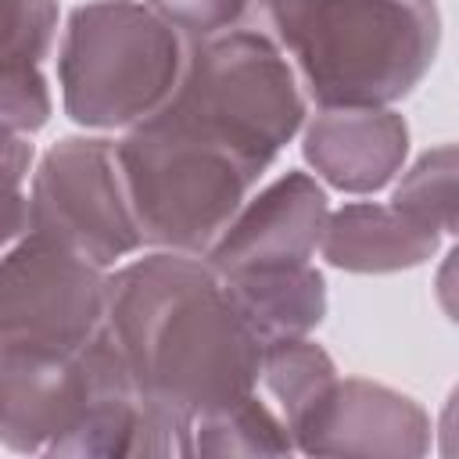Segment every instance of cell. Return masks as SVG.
<instances>
[{"mask_svg":"<svg viewBox=\"0 0 459 459\" xmlns=\"http://www.w3.org/2000/svg\"><path fill=\"white\" fill-rule=\"evenodd\" d=\"M326 219V190L308 172L287 169L280 179L244 201L204 258L222 276L255 265L308 262L323 244Z\"/></svg>","mask_w":459,"mask_h":459,"instance_id":"obj_10","label":"cell"},{"mask_svg":"<svg viewBox=\"0 0 459 459\" xmlns=\"http://www.w3.org/2000/svg\"><path fill=\"white\" fill-rule=\"evenodd\" d=\"M434 294H437V305L441 312L459 323V244L445 255V262L437 265V276H434Z\"/></svg>","mask_w":459,"mask_h":459,"instance_id":"obj_20","label":"cell"},{"mask_svg":"<svg viewBox=\"0 0 459 459\" xmlns=\"http://www.w3.org/2000/svg\"><path fill=\"white\" fill-rule=\"evenodd\" d=\"M441 247V233L398 204L351 201L326 219L323 258L344 273H402L416 269Z\"/></svg>","mask_w":459,"mask_h":459,"instance_id":"obj_12","label":"cell"},{"mask_svg":"<svg viewBox=\"0 0 459 459\" xmlns=\"http://www.w3.org/2000/svg\"><path fill=\"white\" fill-rule=\"evenodd\" d=\"M179 36L140 0L79 4L57 50L65 115L86 129H133L158 115L183 75L186 47Z\"/></svg>","mask_w":459,"mask_h":459,"instance_id":"obj_4","label":"cell"},{"mask_svg":"<svg viewBox=\"0 0 459 459\" xmlns=\"http://www.w3.org/2000/svg\"><path fill=\"white\" fill-rule=\"evenodd\" d=\"M222 280L262 344L308 337V330H316L326 316V280L312 262L255 265L226 273Z\"/></svg>","mask_w":459,"mask_h":459,"instance_id":"obj_13","label":"cell"},{"mask_svg":"<svg viewBox=\"0 0 459 459\" xmlns=\"http://www.w3.org/2000/svg\"><path fill=\"white\" fill-rule=\"evenodd\" d=\"M136 384L108 323L75 351L0 348V441L7 452H50L111 391Z\"/></svg>","mask_w":459,"mask_h":459,"instance_id":"obj_8","label":"cell"},{"mask_svg":"<svg viewBox=\"0 0 459 459\" xmlns=\"http://www.w3.org/2000/svg\"><path fill=\"white\" fill-rule=\"evenodd\" d=\"M143 4H151L183 36L204 39L237 29L251 0H143Z\"/></svg>","mask_w":459,"mask_h":459,"instance_id":"obj_19","label":"cell"},{"mask_svg":"<svg viewBox=\"0 0 459 459\" xmlns=\"http://www.w3.org/2000/svg\"><path fill=\"white\" fill-rule=\"evenodd\" d=\"M319 108H391L430 72L437 0H262Z\"/></svg>","mask_w":459,"mask_h":459,"instance_id":"obj_2","label":"cell"},{"mask_svg":"<svg viewBox=\"0 0 459 459\" xmlns=\"http://www.w3.org/2000/svg\"><path fill=\"white\" fill-rule=\"evenodd\" d=\"M337 380L341 377H337L333 359L308 337L273 341L262 351V384L280 402L290 430L330 394Z\"/></svg>","mask_w":459,"mask_h":459,"instance_id":"obj_15","label":"cell"},{"mask_svg":"<svg viewBox=\"0 0 459 459\" xmlns=\"http://www.w3.org/2000/svg\"><path fill=\"white\" fill-rule=\"evenodd\" d=\"M230 147L258 176L305 126V97L283 47L258 29L190 39L179 86L165 104Z\"/></svg>","mask_w":459,"mask_h":459,"instance_id":"obj_5","label":"cell"},{"mask_svg":"<svg viewBox=\"0 0 459 459\" xmlns=\"http://www.w3.org/2000/svg\"><path fill=\"white\" fill-rule=\"evenodd\" d=\"M298 452L287 420L255 391L194 420V455H290Z\"/></svg>","mask_w":459,"mask_h":459,"instance_id":"obj_14","label":"cell"},{"mask_svg":"<svg viewBox=\"0 0 459 459\" xmlns=\"http://www.w3.org/2000/svg\"><path fill=\"white\" fill-rule=\"evenodd\" d=\"M437 452L448 459H459V384L452 387L437 420Z\"/></svg>","mask_w":459,"mask_h":459,"instance_id":"obj_21","label":"cell"},{"mask_svg":"<svg viewBox=\"0 0 459 459\" xmlns=\"http://www.w3.org/2000/svg\"><path fill=\"white\" fill-rule=\"evenodd\" d=\"M108 330L140 398L190 430L262 380L265 344L204 255L154 251L108 276Z\"/></svg>","mask_w":459,"mask_h":459,"instance_id":"obj_1","label":"cell"},{"mask_svg":"<svg viewBox=\"0 0 459 459\" xmlns=\"http://www.w3.org/2000/svg\"><path fill=\"white\" fill-rule=\"evenodd\" d=\"M391 204L434 226L437 233L459 237V143L420 154L394 186Z\"/></svg>","mask_w":459,"mask_h":459,"instance_id":"obj_16","label":"cell"},{"mask_svg":"<svg viewBox=\"0 0 459 459\" xmlns=\"http://www.w3.org/2000/svg\"><path fill=\"white\" fill-rule=\"evenodd\" d=\"M57 32L54 0H4V65H39Z\"/></svg>","mask_w":459,"mask_h":459,"instance_id":"obj_17","label":"cell"},{"mask_svg":"<svg viewBox=\"0 0 459 459\" xmlns=\"http://www.w3.org/2000/svg\"><path fill=\"white\" fill-rule=\"evenodd\" d=\"M29 233H43L100 269L133 255L143 233L129 204L118 143L100 136L57 140L32 176Z\"/></svg>","mask_w":459,"mask_h":459,"instance_id":"obj_6","label":"cell"},{"mask_svg":"<svg viewBox=\"0 0 459 459\" xmlns=\"http://www.w3.org/2000/svg\"><path fill=\"white\" fill-rule=\"evenodd\" d=\"M50 118V90L39 65H4L0 75V122L11 136H29Z\"/></svg>","mask_w":459,"mask_h":459,"instance_id":"obj_18","label":"cell"},{"mask_svg":"<svg viewBox=\"0 0 459 459\" xmlns=\"http://www.w3.org/2000/svg\"><path fill=\"white\" fill-rule=\"evenodd\" d=\"M305 161L344 194H377L405 165L409 126L391 108H319L305 126Z\"/></svg>","mask_w":459,"mask_h":459,"instance_id":"obj_11","label":"cell"},{"mask_svg":"<svg viewBox=\"0 0 459 459\" xmlns=\"http://www.w3.org/2000/svg\"><path fill=\"white\" fill-rule=\"evenodd\" d=\"M305 455H387L430 452V420L409 394L373 380H337L330 394L290 430Z\"/></svg>","mask_w":459,"mask_h":459,"instance_id":"obj_9","label":"cell"},{"mask_svg":"<svg viewBox=\"0 0 459 459\" xmlns=\"http://www.w3.org/2000/svg\"><path fill=\"white\" fill-rule=\"evenodd\" d=\"M108 323V276L72 247L25 233L0 265V344L75 351Z\"/></svg>","mask_w":459,"mask_h":459,"instance_id":"obj_7","label":"cell"},{"mask_svg":"<svg viewBox=\"0 0 459 459\" xmlns=\"http://www.w3.org/2000/svg\"><path fill=\"white\" fill-rule=\"evenodd\" d=\"M118 165L143 244L183 255H208L258 183L251 165L172 108L126 129Z\"/></svg>","mask_w":459,"mask_h":459,"instance_id":"obj_3","label":"cell"}]
</instances>
